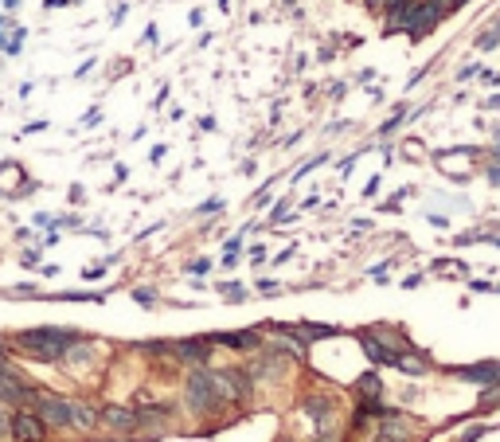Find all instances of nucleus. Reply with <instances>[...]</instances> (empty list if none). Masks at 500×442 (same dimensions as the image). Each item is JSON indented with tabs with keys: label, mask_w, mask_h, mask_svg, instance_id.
<instances>
[{
	"label": "nucleus",
	"mask_w": 500,
	"mask_h": 442,
	"mask_svg": "<svg viewBox=\"0 0 500 442\" xmlns=\"http://www.w3.org/2000/svg\"><path fill=\"white\" fill-rule=\"evenodd\" d=\"M78 345H83V333L59 329V325H39V329H28V333L16 337L20 352H28L32 360H47V364L63 360L71 349H78Z\"/></svg>",
	"instance_id": "nucleus-1"
},
{
	"label": "nucleus",
	"mask_w": 500,
	"mask_h": 442,
	"mask_svg": "<svg viewBox=\"0 0 500 442\" xmlns=\"http://www.w3.org/2000/svg\"><path fill=\"white\" fill-rule=\"evenodd\" d=\"M24 407H32L35 415L43 419L47 431H67V400H63V395H51V391L32 388V395H28Z\"/></svg>",
	"instance_id": "nucleus-2"
},
{
	"label": "nucleus",
	"mask_w": 500,
	"mask_h": 442,
	"mask_svg": "<svg viewBox=\"0 0 500 442\" xmlns=\"http://www.w3.org/2000/svg\"><path fill=\"white\" fill-rule=\"evenodd\" d=\"M8 438L12 442H47V426L32 407L8 411Z\"/></svg>",
	"instance_id": "nucleus-3"
},
{
	"label": "nucleus",
	"mask_w": 500,
	"mask_h": 442,
	"mask_svg": "<svg viewBox=\"0 0 500 442\" xmlns=\"http://www.w3.org/2000/svg\"><path fill=\"white\" fill-rule=\"evenodd\" d=\"M98 423H106L110 431L129 434V431H141V426H145V415H141V411H133V407H121V403H106V407L98 411Z\"/></svg>",
	"instance_id": "nucleus-4"
},
{
	"label": "nucleus",
	"mask_w": 500,
	"mask_h": 442,
	"mask_svg": "<svg viewBox=\"0 0 500 442\" xmlns=\"http://www.w3.org/2000/svg\"><path fill=\"white\" fill-rule=\"evenodd\" d=\"M98 426V411L83 400H67V431H94Z\"/></svg>",
	"instance_id": "nucleus-5"
},
{
	"label": "nucleus",
	"mask_w": 500,
	"mask_h": 442,
	"mask_svg": "<svg viewBox=\"0 0 500 442\" xmlns=\"http://www.w3.org/2000/svg\"><path fill=\"white\" fill-rule=\"evenodd\" d=\"M207 352H212L207 340H180V345H172V357H176V360H192V364H204Z\"/></svg>",
	"instance_id": "nucleus-6"
},
{
	"label": "nucleus",
	"mask_w": 500,
	"mask_h": 442,
	"mask_svg": "<svg viewBox=\"0 0 500 442\" xmlns=\"http://www.w3.org/2000/svg\"><path fill=\"white\" fill-rule=\"evenodd\" d=\"M461 380H473V383H500V364H477V368H461Z\"/></svg>",
	"instance_id": "nucleus-7"
},
{
	"label": "nucleus",
	"mask_w": 500,
	"mask_h": 442,
	"mask_svg": "<svg viewBox=\"0 0 500 442\" xmlns=\"http://www.w3.org/2000/svg\"><path fill=\"white\" fill-rule=\"evenodd\" d=\"M219 345H227V349H258V333H219Z\"/></svg>",
	"instance_id": "nucleus-8"
},
{
	"label": "nucleus",
	"mask_w": 500,
	"mask_h": 442,
	"mask_svg": "<svg viewBox=\"0 0 500 442\" xmlns=\"http://www.w3.org/2000/svg\"><path fill=\"white\" fill-rule=\"evenodd\" d=\"M360 388H364V391H375V395H379V380H375V376H364V380H360Z\"/></svg>",
	"instance_id": "nucleus-9"
},
{
	"label": "nucleus",
	"mask_w": 500,
	"mask_h": 442,
	"mask_svg": "<svg viewBox=\"0 0 500 442\" xmlns=\"http://www.w3.org/2000/svg\"><path fill=\"white\" fill-rule=\"evenodd\" d=\"M0 4H4V8H20V0H0Z\"/></svg>",
	"instance_id": "nucleus-10"
},
{
	"label": "nucleus",
	"mask_w": 500,
	"mask_h": 442,
	"mask_svg": "<svg viewBox=\"0 0 500 442\" xmlns=\"http://www.w3.org/2000/svg\"><path fill=\"white\" fill-rule=\"evenodd\" d=\"M0 28H4V20H0ZM0 47H4V32H0Z\"/></svg>",
	"instance_id": "nucleus-11"
},
{
	"label": "nucleus",
	"mask_w": 500,
	"mask_h": 442,
	"mask_svg": "<svg viewBox=\"0 0 500 442\" xmlns=\"http://www.w3.org/2000/svg\"><path fill=\"white\" fill-rule=\"evenodd\" d=\"M372 4H391V0H372Z\"/></svg>",
	"instance_id": "nucleus-12"
}]
</instances>
